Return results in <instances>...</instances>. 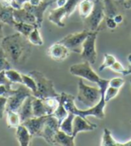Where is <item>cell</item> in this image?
<instances>
[{"label": "cell", "instance_id": "cell-3", "mask_svg": "<svg viewBox=\"0 0 131 146\" xmlns=\"http://www.w3.org/2000/svg\"><path fill=\"white\" fill-rule=\"evenodd\" d=\"M101 97V89L98 87H90L88 85H85L83 80L81 78L78 81V91L76 99L86 106L88 108L94 106L97 104Z\"/></svg>", "mask_w": 131, "mask_h": 146}, {"label": "cell", "instance_id": "cell-37", "mask_svg": "<svg viewBox=\"0 0 131 146\" xmlns=\"http://www.w3.org/2000/svg\"><path fill=\"white\" fill-rule=\"evenodd\" d=\"M11 82L5 76V70L0 71V85H7V86H12Z\"/></svg>", "mask_w": 131, "mask_h": 146}, {"label": "cell", "instance_id": "cell-12", "mask_svg": "<svg viewBox=\"0 0 131 146\" xmlns=\"http://www.w3.org/2000/svg\"><path fill=\"white\" fill-rule=\"evenodd\" d=\"M54 2H56V0H41V3L37 5H32L28 2H25L24 5H22V7L25 8L26 10H28L29 12H31L34 16H35L36 20H37V27L41 28L42 25V22H43L44 12L46 11V9L49 7V5Z\"/></svg>", "mask_w": 131, "mask_h": 146}, {"label": "cell", "instance_id": "cell-32", "mask_svg": "<svg viewBox=\"0 0 131 146\" xmlns=\"http://www.w3.org/2000/svg\"><path fill=\"white\" fill-rule=\"evenodd\" d=\"M117 60L113 55L109 54V53H105L104 54V61L102 62V64L99 67V70L102 71L104 70L105 69H110V67Z\"/></svg>", "mask_w": 131, "mask_h": 146}, {"label": "cell", "instance_id": "cell-39", "mask_svg": "<svg viewBox=\"0 0 131 146\" xmlns=\"http://www.w3.org/2000/svg\"><path fill=\"white\" fill-rule=\"evenodd\" d=\"M128 68L126 69V71L124 72V76H127V75H129L131 74V53L128 55Z\"/></svg>", "mask_w": 131, "mask_h": 146}, {"label": "cell", "instance_id": "cell-16", "mask_svg": "<svg viewBox=\"0 0 131 146\" xmlns=\"http://www.w3.org/2000/svg\"><path fill=\"white\" fill-rule=\"evenodd\" d=\"M14 17L15 22H18V23H27L37 26L36 17L24 7H21L19 9H14Z\"/></svg>", "mask_w": 131, "mask_h": 146}, {"label": "cell", "instance_id": "cell-7", "mask_svg": "<svg viewBox=\"0 0 131 146\" xmlns=\"http://www.w3.org/2000/svg\"><path fill=\"white\" fill-rule=\"evenodd\" d=\"M101 30H97L94 32H90L88 36L85 38L82 45L81 52V59L83 60L88 61L90 64L93 65L97 59V52H96L95 43L97 35Z\"/></svg>", "mask_w": 131, "mask_h": 146}, {"label": "cell", "instance_id": "cell-36", "mask_svg": "<svg viewBox=\"0 0 131 146\" xmlns=\"http://www.w3.org/2000/svg\"><path fill=\"white\" fill-rule=\"evenodd\" d=\"M7 98L4 96H0V119H2L4 116L5 109H7Z\"/></svg>", "mask_w": 131, "mask_h": 146}, {"label": "cell", "instance_id": "cell-38", "mask_svg": "<svg viewBox=\"0 0 131 146\" xmlns=\"http://www.w3.org/2000/svg\"><path fill=\"white\" fill-rule=\"evenodd\" d=\"M105 23H106V25L108 28H110V29L113 30L115 29V28L117 27V23L114 21V19H113V17H109V16H105Z\"/></svg>", "mask_w": 131, "mask_h": 146}, {"label": "cell", "instance_id": "cell-25", "mask_svg": "<svg viewBox=\"0 0 131 146\" xmlns=\"http://www.w3.org/2000/svg\"><path fill=\"white\" fill-rule=\"evenodd\" d=\"M75 115H74L73 113H71V112H68V115H66V117L60 123L59 129L61 131H63L66 133L72 135V133H73V120H74Z\"/></svg>", "mask_w": 131, "mask_h": 146}, {"label": "cell", "instance_id": "cell-1", "mask_svg": "<svg viewBox=\"0 0 131 146\" xmlns=\"http://www.w3.org/2000/svg\"><path fill=\"white\" fill-rule=\"evenodd\" d=\"M1 47L8 61L14 66L25 64L32 52V44L20 33L4 37Z\"/></svg>", "mask_w": 131, "mask_h": 146}, {"label": "cell", "instance_id": "cell-26", "mask_svg": "<svg viewBox=\"0 0 131 146\" xmlns=\"http://www.w3.org/2000/svg\"><path fill=\"white\" fill-rule=\"evenodd\" d=\"M101 146H121L122 143H119L113 138L111 132L109 129L104 128L103 135H102V140L100 144Z\"/></svg>", "mask_w": 131, "mask_h": 146}, {"label": "cell", "instance_id": "cell-34", "mask_svg": "<svg viewBox=\"0 0 131 146\" xmlns=\"http://www.w3.org/2000/svg\"><path fill=\"white\" fill-rule=\"evenodd\" d=\"M125 84V80L122 78H113L109 80V86L120 88Z\"/></svg>", "mask_w": 131, "mask_h": 146}, {"label": "cell", "instance_id": "cell-45", "mask_svg": "<svg viewBox=\"0 0 131 146\" xmlns=\"http://www.w3.org/2000/svg\"><path fill=\"white\" fill-rule=\"evenodd\" d=\"M121 146H131V140H130V141L126 142V143H122Z\"/></svg>", "mask_w": 131, "mask_h": 146}, {"label": "cell", "instance_id": "cell-4", "mask_svg": "<svg viewBox=\"0 0 131 146\" xmlns=\"http://www.w3.org/2000/svg\"><path fill=\"white\" fill-rule=\"evenodd\" d=\"M28 75L32 77L36 82L39 98L43 99L49 97H59L60 93H57L53 81L47 78L41 71L32 70L28 73Z\"/></svg>", "mask_w": 131, "mask_h": 146}, {"label": "cell", "instance_id": "cell-13", "mask_svg": "<svg viewBox=\"0 0 131 146\" xmlns=\"http://www.w3.org/2000/svg\"><path fill=\"white\" fill-rule=\"evenodd\" d=\"M47 115H43L39 117L33 116L32 118L22 122V123L27 127L32 137H41L44 123L45 121H46Z\"/></svg>", "mask_w": 131, "mask_h": 146}, {"label": "cell", "instance_id": "cell-47", "mask_svg": "<svg viewBox=\"0 0 131 146\" xmlns=\"http://www.w3.org/2000/svg\"><path fill=\"white\" fill-rule=\"evenodd\" d=\"M130 90H131V80H130Z\"/></svg>", "mask_w": 131, "mask_h": 146}, {"label": "cell", "instance_id": "cell-29", "mask_svg": "<svg viewBox=\"0 0 131 146\" xmlns=\"http://www.w3.org/2000/svg\"><path fill=\"white\" fill-rule=\"evenodd\" d=\"M22 84L25 85L28 88L31 89V91L32 92V96L38 98L37 85L34 78L28 74H22Z\"/></svg>", "mask_w": 131, "mask_h": 146}, {"label": "cell", "instance_id": "cell-10", "mask_svg": "<svg viewBox=\"0 0 131 146\" xmlns=\"http://www.w3.org/2000/svg\"><path fill=\"white\" fill-rule=\"evenodd\" d=\"M89 33V31L84 29V31L82 32L70 33V35H67L64 38H62L61 40H59V42L64 44L70 52L81 53L83 42L85 40V38L88 36Z\"/></svg>", "mask_w": 131, "mask_h": 146}, {"label": "cell", "instance_id": "cell-20", "mask_svg": "<svg viewBox=\"0 0 131 146\" xmlns=\"http://www.w3.org/2000/svg\"><path fill=\"white\" fill-rule=\"evenodd\" d=\"M15 136L20 146H29L32 141V138L29 130H28L27 127L22 125V123H21V125L16 128Z\"/></svg>", "mask_w": 131, "mask_h": 146}, {"label": "cell", "instance_id": "cell-28", "mask_svg": "<svg viewBox=\"0 0 131 146\" xmlns=\"http://www.w3.org/2000/svg\"><path fill=\"white\" fill-rule=\"evenodd\" d=\"M14 29L17 31V33H20L21 35H22L25 37H28V35H30V33L34 29V27H37L34 25L32 24H27V23H18L15 22V24L14 25Z\"/></svg>", "mask_w": 131, "mask_h": 146}, {"label": "cell", "instance_id": "cell-24", "mask_svg": "<svg viewBox=\"0 0 131 146\" xmlns=\"http://www.w3.org/2000/svg\"><path fill=\"white\" fill-rule=\"evenodd\" d=\"M59 98H60V95H59V97H49V98L42 99L48 115H52L55 112V110L57 109V108L59 106Z\"/></svg>", "mask_w": 131, "mask_h": 146}, {"label": "cell", "instance_id": "cell-44", "mask_svg": "<svg viewBox=\"0 0 131 146\" xmlns=\"http://www.w3.org/2000/svg\"><path fill=\"white\" fill-rule=\"evenodd\" d=\"M66 0H56V3H57V5H58V7H63V5L66 4Z\"/></svg>", "mask_w": 131, "mask_h": 146}, {"label": "cell", "instance_id": "cell-27", "mask_svg": "<svg viewBox=\"0 0 131 146\" xmlns=\"http://www.w3.org/2000/svg\"><path fill=\"white\" fill-rule=\"evenodd\" d=\"M55 117H57V119L59 120V123H61V122L63 121L66 115H68V111L67 109L65 108V105H64V99L62 98V96L60 95V98H59V106L57 108V109L55 110V112L52 114Z\"/></svg>", "mask_w": 131, "mask_h": 146}, {"label": "cell", "instance_id": "cell-46", "mask_svg": "<svg viewBox=\"0 0 131 146\" xmlns=\"http://www.w3.org/2000/svg\"><path fill=\"white\" fill-rule=\"evenodd\" d=\"M115 1H116L117 3H119V4H122V3L124 2V0H115Z\"/></svg>", "mask_w": 131, "mask_h": 146}, {"label": "cell", "instance_id": "cell-15", "mask_svg": "<svg viewBox=\"0 0 131 146\" xmlns=\"http://www.w3.org/2000/svg\"><path fill=\"white\" fill-rule=\"evenodd\" d=\"M97 127L95 123H90L86 118L76 115L73 120V133L72 135L76 137V135L79 133L82 132H90L93 131Z\"/></svg>", "mask_w": 131, "mask_h": 146}, {"label": "cell", "instance_id": "cell-17", "mask_svg": "<svg viewBox=\"0 0 131 146\" xmlns=\"http://www.w3.org/2000/svg\"><path fill=\"white\" fill-rule=\"evenodd\" d=\"M14 7H7L2 3H0V22L4 25H8L10 26H14L15 24V20L14 17Z\"/></svg>", "mask_w": 131, "mask_h": 146}, {"label": "cell", "instance_id": "cell-9", "mask_svg": "<svg viewBox=\"0 0 131 146\" xmlns=\"http://www.w3.org/2000/svg\"><path fill=\"white\" fill-rule=\"evenodd\" d=\"M30 96H32V92L24 84H19L18 88L14 90V93L7 98V109L11 111H18L24 100Z\"/></svg>", "mask_w": 131, "mask_h": 146}, {"label": "cell", "instance_id": "cell-18", "mask_svg": "<svg viewBox=\"0 0 131 146\" xmlns=\"http://www.w3.org/2000/svg\"><path fill=\"white\" fill-rule=\"evenodd\" d=\"M33 97L34 96L28 97L24 100V102L22 103V105L21 106L19 110L17 111L19 115H20V119H21L22 123L32 118V117H33V113H32V99H33Z\"/></svg>", "mask_w": 131, "mask_h": 146}, {"label": "cell", "instance_id": "cell-8", "mask_svg": "<svg viewBox=\"0 0 131 146\" xmlns=\"http://www.w3.org/2000/svg\"><path fill=\"white\" fill-rule=\"evenodd\" d=\"M69 71L73 76L78 77L80 78H84V80H87L96 84H98L101 78L93 70L92 64H90L88 61L85 60H84L81 63L72 65L69 69Z\"/></svg>", "mask_w": 131, "mask_h": 146}, {"label": "cell", "instance_id": "cell-31", "mask_svg": "<svg viewBox=\"0 0 131 146\" xmlns=\"http://www.w3.org/2000/svg\"><path fill=\"white\" fill-rule=\"evenodd\" d=\"M5 76L13 84H22V74H20L19 72H17L14 70L9 69L5 70Z\"/></svg>", "mask_w": 131, "mask_h": 146}, {"label": "cell", "instance_id": "cell-14", "mask_svg": "<svg viewBox=\"0 0 131 146\" xmlns=\"http://www.w3.org/2000/svg\"><path fill=\"white\" fill-rule=\"evenodd\" d=\"M70 54V50H68L64 44H62L59 42L52 44L49 47L47 50V55L49 57L57 62H62L64 61Z\"/></svg>", "mask_w": 131, "mask_h": 146}, {"label": "cell", "instance_id": "cell-35", "mask_svg": "<svg viewBox=\"0 0 131 146\" xmlns=\"http://www.w3.org/2000/svg\"><path fill=\"white\" fill-rule=\"evenodd\" d=\"M110 69L112 70V71H114V72H117V73H120V74H124V72L126 71V69L124 68L123 65L119 62V61L116 60L114 63H113L111 67H110Z\"/></svg>", "mask_w": 131, "mask_h": 146}, {"label": "cell", "instance_id": "cell-22", "mask_svg": "<svg viewBox=\"0 0 131 146\" xmlns=\"http://www.w3.org/2000/svg\"><path fill=\"white\" fill-rule=\"evenodd\" d=\"M32 113H33V116H35V117H39V116H43V115H48L46 108H45L41 98L33 97V99H32Z\"/></svg>", "mask_w": 131, "mask_h": 146}, {"label": "cell", "instance_id": "cell-5", "mask_svg": "<svg viewBox=\"0 0 131 146\" xmlns=\"http://www.w3.org/2000/svg\"><path fill=\"white\" fill-rule=\"evenodd\" d=\"M80 1L81 0H66L63 7L50 11L49 15V20L59 27H65L66 24L64 23V19L68 18L75 12Z\"/></svg>", "mask_w": 131, "mask_h": 146}, {"label": "cell", "instance_id": "cell-21", "mask_svg": "<svg viewBox=\"0 0 131 146\" xmlns=\"http://www.w3.org/2000/svg\"><path fill=\"white\" fill-rule=\"evenodd\" d=\"M77 7L79 10V15L83 19H84L92 13L94 7V1L93 0H81Z\"/></svg>", "mask_w": 131, "mask_h": 146}, {"label": "cell", "instance_id": "cell-6", "mask_svg": "<svg viewBox=\"0 0 131 146\" xmlns=\"http://www.w3.org/2000/svg\"><path fill=\"white\" fill-rule=\"evenodd\" d=\"M94 7L89 16L84 19V29L89 32L101 30V24L105 18L103 0H93Z\"/></svg>", "mask_w": 131, "mask_h": 146}, {"label": "cell", "instance_id": "cell-33", "mask_svg": "<svg viewBox=\"0 0 131 146\" xmlns=\"http://www.w3.org/2000/svg\"><path fill=\"white\" fill-rule=\"evenodd\" d=\"M118 91H119V88L111 87V86H108L105 92H104V98L106 100V102H108V101H110L111 99L117 97V95L118 94Z\"/></svg>", "mask_w": 131, "mask_h": 146}, {"label": "cell", "instance_id": "cell-2", "mask_svg": "<svg viewBox=\"0 0 131 146\" xmlns=\"http://www.w3.org/2000/svg\"><path fill=\"white\" fill-rule=\"evenodd\" d=\"M99 86L101 92V97L99 102L96 104L94 106L87 108L85 110L83 109H78L76 105H75V96L70 94H67L65 92H61L60 95L64 99V105L65 108L67 109L68 112H71L74 115H78L84 118H86L87 116H94L96 118L99 119H103L105 117L104 114V108L106 106V100L104 98V92L106 90L107 87L109 86V80H104V78H101V80L97 84Z\"/></svg>", "mask_w": 131, "mask_h": 146}, {"label": "cell", "instance_id": "cell-30", "mask_svg": "<svg viewBox=\"0 0 131 146\" xmlns=\"http://www.w3.org/2000/svg\"><path fill=\"white\" fill-rule=\"evenodd\" d=\"M39 28L38 27H34V29L30 33V35H28L27 39L29 40V42L32 44V45H36V46H41L43 45V39L41 35V33H39Z\"/></svg>", "mask_w": 131, "mask_h": 146}, {"label": "cell", "instance_id": "cell-23", "mask_svg": "<svg viewBox=\"0 0 131 146\" xmlns=\"http://www.w3.org/2000/svg\"><path fill=\"white\" fill-rule=\"evenodd\" d=\"M5 112H7V121L8 127L16 129L22 123L18 112L11 110H5Z\"/></svg>", "mask_w": 131, "mask_h": 146}, {"label": "cell", "instance_id": "cell-42", "mask_svg": "<svg viewBox=\"0 0 131 146\" xmlns=\"http://www.w3.org/2000/svg\"><path fill=\"white\" fill-rule=\"evenodd\" d=\"M14 2V0H0V3H2L5 5H7V7H13Z\"/></svg>", "mask_w": 131, "mask_h": 146}, {"label": "cell", "instance_id": "cell-43", "mask_svg": "<svg viewBox=\"0 0 131 146\" xmlns=\"http://www.w3.org/2000/svg\"><path fill=\"white\" fill-rule=\"evenodd\" d=\"M122 5L126 9H130L131 8V0H124Z\"/></svg>", "mask_w": 131, "mask_h": 146}, {"label": "cell", "instance_id": "cell-40", "mask_svg": "<svg viewBox=\"0 0 131 146\" xmlns=\"http://www.w3.org/2000/svg\"><path fill=\"white\" fill-rule=\"evenodd\" d=\"M113 19H114V21L117 23V25H118V24L122 23L123 20H124V17H123V15H121L120 14H117L116 15L113 16Z\"/></svg>", "mask_w": 131, "mask_h": 146}, {"label": "cell", "instance_id": "cell-11", "mask_svg": "<svg viewBox=\"0 0 131 146\" xmlns=\"http://www.w3.org/2000/svg\"><path fill=\"white\" fill-rule=\"evenodd\" d=\"M60 123L53 115H48L44 123L41 138H43L48 143L53 145V141L56 133L59 130Z\"/></svg>", "mask_w": 131, "mask_h": 146}, {"label": "cell", "instance_id": "cell-41", "mask_svg": "<svg viewBox=\"0 0 131 146\" xmlns=\"http://www.w3.org/2000/svg\"><path fill=\"white\" fill-rule=\"evenodd\" d=\"M3 28H4V24L0 22V50L2 49L1 47V42L4 38V32H3Z\"/></svg>", "mask_w": 131, "mask_h": 146}, {"label": "cell", "instance_id": "cell-19", "mask_svg": "<svg viewBox=\"0 0 131 146\" xmlns=\"http://www.w3.org/2000/svg\"><path fill=\"white\" fill-rule=\"evenodd\" d=\"M75 139L76 137L67 134L65 132L61 131L60 129L56 133L53 145H61V146H75Z\"/></svg>", "mask_w": 131, "mask_h": 146}]
</instances>
